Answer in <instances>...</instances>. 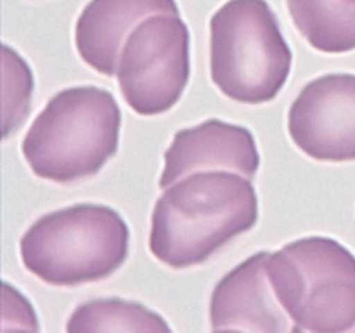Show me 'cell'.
<instances>
[{"instance_id": "2", "label": "cell", "mask_w": 355, "mask_h": 333, "mask_svg": "<svg viewBox=\"0 0 355 333\" xmlns=\"http://www.w3.org/2000/svg\"><path fill=\"white\" fill-rule=\"evenodd\" d=\"M121 111L113 94L96 85L69 87L49 99L21 144L37 177L73 184L97 176L116 155Z\"/></svg>"}, {"instance_id": "14", "label": "cell", "mask_w": 355, "mask_h": 333, "mask_svg": "<svg viewBox=\"0 0 355 333\" xmlns=\"http://www.w3.org/2000/svg\"><path fill=\"white\" fill-rule=\"evenodd\" d=\"M3 295L12 300V305H10V302L7 300V298H3V314H6V312H12V318L16 319V323H21V330L37 332V316H35V311L33 307H31L30 302H28L16 288L10 287L7 281H3ZM16 330L17 325H14V332H16Z\"/></svg>"}, {"instance_id": "6", "label": "cell", "mask_w": 355, "mask_h": 333, "mask_svg": "<svg viewBox=\"0 0 355 333\" xmlns=\"http://www.w3.org/2000/svg\"><path fill=\"white\" fill-rule=\"evenodd\" d=\"M191 76V33L175 14H155L121 47L116 78L125 103L141 117L172 110Z\"/></svg>"}, {"instance_id": "4", "label": "cell", "mask_w": 355, "mask_h": 333, "mask_svg": "<svg viewBox=\"0 0 355 333\" xmlns=\"http://www.w3.org/2000/svg\"><path fill=\"white\" fill-rule=\"evenodd\" d=\"M293 54L267 0H227L210 19V76L227 99L270 103L291 73Z\"/></svg>"}, {"instance_id": "7", "label": "cell", "mask_w": 355, "mask_h": 333, "mask_svg": "<svg viewBox=\"0 0 355 333\" xmlns=\"http://www.w3.org/2000/svg\"><path fill=\"white\" fill-rule=\"evenodd\" d=\"M288 134L318 162H355V75L328 73L305 83L288 111Z\"/></svg>"}, {"instance_id": "12", "label": "cell", "mask_w": 355, "mask_h": 333, "mask_svg": "<svg viewBox=\"0 0 355 333\" xmlns=\"http://www.w3.org/2000/svg\"><path fill=\"white\" fill-rule=\"evenodd\" d=\"M66 330L71 333L103 332H170L158 312L144 304L123 298H94L83 302L69 316Z\"/></svg>"}, {"instance_id": "9", "label": "cell", "mask_w": 355, "mask_h": 333, "mask_svg": "<svg viewBox=\"0 0 355 333\" xmlns=\"http://www.w3.org/2000/svg\"><path fill=\"white\" fill-rule=\"evenodd\" d=\"M163 158L162 189L201 170H231L253 179L260 166V155L252 132L243 125L217 118L177 132Z\"/></svg>"}, {"instance_id": "10", "label": "cell", "mask_w": 355, "mask_h": 333, "mask_svg": "<svg viewBox=\"0 0 355 333\" xmlns=\"http://www.w3.org/2000/svg\"><path fill=\"white\" fill-rule=\"evenodd\" d=\"M155 14L180 16L175 0H90L75 24V45L82 61L101 75H116L127 37Z\"/></svg>"}, {"instance_id": "3", "label": "cell", "mask_w": 355, "mask_h": 333, "mask_svg": "<svg viewBox=\"0 0 355 333\" xmlns=\"http://www.w3.org/2000/svg\"><path fill=\"white\" fill-rule=\"evenodd\" d=\"M130 231L107 205L76 203L49 212L19 241L23 266L52 287H80L113 276L128 259Z\"/></svg>"}, {"instance_id": "1", "label": "cell", "mask_w": 355, "mask_h": 333, "mask_svg": "<svg viewBox=\"0 0 355 333\" xmlns=\"http://www.w3.org/2000/svg\"><path fill=\"white\" fill-rule=\"evenodd\" d=\"M252 179L231 170H201L177 180L156 200L149 250L165 266H201L227 243L252 231L259 198Z\"/></svg>"}, {"instance_id": "11", "label": "cell", "mask_w": 355, "mask_h": 333, "mask_svg": "<svg viewBox=\"0 0 355 333\" xmlns=\"http://www.w3.org/2000/svg\"><path fill=\"white\" fill-rule=\"evenodd\" d=\"M298 33L315 51H355V0H286Z\"/></svg>"}, {"instance_id": "5", "label": "cell", "mask_w": 355, "mask_h": 333, "mask_svg": "<svg viewBox=\"0 0 355 333\" xmlns=\"http://www.w3.org/2000/svg\"><path fill=\"white\" fill-rule=\"evenodd\" d=\"M267 276L293 333L355 332V255L328 236H307L270 252Z\"/></svg>"}, {"instance_id": "8", "label": "cell", "mask_w": 355, "mask_h": 333, "mask_svg": "<svg viewBox=\"0 0 355 333\" xmlns=\"http://www.w3.org/2000/svg\"><path fill=\"white\" fill-rule=\"evenodd\" d=\"M269 250L257 252L218 280L210 297L214 332L293 333V321L267 276Z\"/></svg>"}, {"instance_id": "13", "label": "cell", "mask_w": 355, "mask_h": 333, "mask_svg": "<svg viewBox=\"0 0 355 333\" xmlns=\"http://www.w3.org/2000/svg\"><path fill=\"white\" fill-rule=\"evenodd\" d=\"M2 135L16 134L30 114L33 73L30 65L7 44L2 45Z\"/></svg>"}]
</instances>
